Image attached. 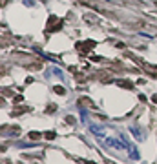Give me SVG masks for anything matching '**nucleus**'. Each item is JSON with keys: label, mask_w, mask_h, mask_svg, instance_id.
<instances>
[{"label": "nucleus", "mask_w": 157, "mask_h": 164, "mask_svg": "<svg viewBox=\"0 0 157 164\" xmlns=\"http://www.w3.org/2000/svg\"><path fill=\"white\" fill-rule=\"evenodd\" d=\"M119 139H121L122 142H124V148H126V151H128V157H130L131 160H139V159H141V155H139L137 148L133 146V144L130 142V140H128V139H126L124 135H119Z\"/></svg>", "instance_id": "nucleus-1"}, {"label": "nucleus", "mask_w": 157, "mask_h": 164, "mask_svg": "<svg viewBox=\"0 0 157 164\" xmlns=\"http://www.w3.org/2000/svg\"><path fill=\"white\" fill-rule=\"evenodd\" d=\"M88 128H89V131H92L97 139H101V140L106 137V128H104V126H99V124H92V122H89Z\"/></svg>", "instance_id": "nucleus-2"}, {"label": "nucleus", "mask_w": 157, "mask_h": 164, "mask_svg": "<svg viewBox=\"0 0 157 164\" xmlns=\"http://www.w3.org/2000/svg\"><path fill=\"white\" fill-rule=\"evenodd\" d=\"M104 140V144L108 146V148H115V150H122L124 148V142H122V140L121 139H102Z\"/></svg>", "instance_id": "nucleus-3"}, {"label": "nucleus", "mask_w": 157, "mask_h": 164, "mask_svg": "<svg viewBox=\"0 0 157 164\" xmlns=\"http://www.w3.org/2000/svg\"><path fill=\"white\" fill-rule=\"evenodd\" d=\"M130 131L135 135V139H139V140H144V139H146V137H144V131H143V130H139L137 126H131V128H130Z\"/></svg>", "instance_id": "nucleus-4"}, {"label": "nucleus", "mask_w": 157, "mask_h": 164, "mask_svg": "<svg viewBox=\"0 0 157 164\" xmlns=\"http://www.w3.org/2000/svg\"><path fill=\"white\" fill-rule=\"evenodd\" d=\"M79 111H80V119H82V122L88 126L89 124V117H88V109L86 108H79Z\"/></svg>", "instance_id": "nucleus-5"}, {"label": "nucleus", "mask_w": 157, "mask_h": 164, "mask_svg": "<svg viewBox=\"0 0 157 164\" xmlns=\"http://www.w3.org/2000/svg\"><path fill=\"white\" fill-rule=\"evenodd\" d=\"M51 71H53V73H55V75H57V77L60 79V80H64V73L60 71V69H57V67H53V69H51Z\"/></svg>", "instance_id": "nucleus-6"}, {"label": "nucleus", "mask_w": 157, "mask_h": 164, "mask_svg": "<svg viewBox=\"0 0 157 164\" xmlns=\"http://www.w3.org/2000/svg\"><path fill=\"white\" fill-rule=\"evenodd\" d=\"M26 2V6H33V0H24Z\"/></svg>", "instance_id": "nucleus-7"}]
</instances>
